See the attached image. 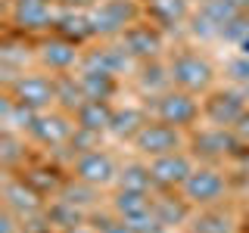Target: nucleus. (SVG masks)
<instances>
[{"label": "nucleus", "instance_id": "4be33fe9", "mask_svg": "<svg viewBox=\"0 0 249 233\" xmlns=\"http://www.w3.org/2000/svg\"><path fill=\"white\" fill-rule=\"evenodd\" d=\"M196 233H228V221L224 217H202L196 224Z\"/></svg>", "mask_w": 249, "mask_h": 233}, {"label": "nucleus", "instance_id": "423d86ee", "mask_svg": "<svg viewBox=\"0 0 249 233\" xmlns=\"http://www.w3.org/2000/svg\"><path fill=\"white\" fill-rule=\"evenodd\" d=\"M75 174H78V181H84L90 186H103V183H109L115 177V165H112V159H109L106 152L88 150L75 162Z\"/></svg>", "mask_w": 249, "mask_h": 233}, {"label": "nucleus", "instance_id": "0eeeda50", "mask_svg": "<svg viewBox=\"0 0 249 233\" xmlns=\"http://www.w3.org/2000/svg\"><path fill=\"white\" fill-rule=\"evenodd\" d=\"M156 112H159V118L165 124L181 128V124H190L199 115V106L190 93H165V97L159 100V106H156Z\"/></svg>", "mask_w": 249, "mask_h": 233}, {"label": "nucleus", "instance_id": "ddd939ff", "mask_svg": "<svg viewBox=\"0 0 249 233\" xmlns=\"http://www.w3.org/2000/svg\"><path fill=\"white\" fill-rule=\"evenodd\" d=\"M78 128L84 131H106L112 128V112L103 100H84L78 106Z\"/></svg>", "mask_w": 249, "mask_h": 233}, {"label": "nucleus", "instance_id": "2eb2a0df", "mask_svg": "<svg viewBox=\"0 0 249 233\" xmlns=\"http://www.w3.org/2000/svg\"><path fill=\"white\" fill-rule=\"evenodd\" d=\"M41 59L50 68H56V72H66V68L75 66L78 50H75V44H69V41H53V44L41 47Z\"/></svg>", "mask_w": 249, "mask_h": 233}, {"label": "nucleus", "instance_id": "20e7f679", "mask_svg": "<svg viewBox=\"0 0 249 233\" xmlns=\"http://www.w3.org/2000/svg\"><path fill=\"white\" fill-rule=\"evenodd\" d=\"M181 186H184V196L190 202H215L218 196H224V177L212 168L193 171Z\"/></svg>", "mask_w": 249, "mask_h": 233}, {"label": "nucleus", "instance_id": "f3484780", "mask_svg": "<svg viewBox=\"0 0 249 233\" xmlns=\"http://www.w3.org/2000/svg\"><path fill=\"white\" fill-rule=\"evenodd\" d=\"M81 87H84V93H88V100H106L109 90H112V75L88 68V72L81 75Z\"/></svg>", "mask_w": 249, "mask_h": 233}, {"label": "nucleus", "instance_id": "5701e85b", "mask_svg": "<svg viewBox=\"0 0 249 233\" xmlns=\"http://www.w3.org/2000/svg\"><path fill=\"white\" fill-rule=\"evenodd\" d=\"M231 75H233V81H240L243 87H249V59H233Z\"/></svg>", "mask_w": 249, "mask_h": 233}, {"label": "nucleus", "instance_id": "f257e3e1", "mask_svg": "<svg viewBox=\"0 0 249 233\" xmlns=\"http://www.w3.org/2000/svg\"><path fill=\"white\" fill-rule=\"evenodd\" d=\"M171 81L181 84L184 90H206L212 81V66L196 53H181L171 62Z\"/></svg>", "mask_w": 249, "mask_h": 233}, {"label": "nucleus", "instance_id": "bb28decb", "mask_svg": "<svg viewBox=\"0 0 249 233\" xmlns=\"http://www.w3.org/2000/svg\"><path fill=\"white\" fill-rule=\"evenodd\" d=\"M72 233H84V230H81V227H78V224H75V230H72Z\"/></svg>", "mask_w": 249, "mask_h": 233}, {"label": "nucleus", "instance_id": "9b49d317", "mask_svg": "<svg viewBox=\"0 0 249 233\" xmlns=\"http://www.w3.org/2000/svg\"><path fill=\"white\" fill-rule=\"evenodd\" d=\"M28 131L35 134L41 143H62L69 134H72V124L59 115H35V121L28 124Z\"/></svg>", "mask_w": 249, "mask_h": 233}, {"label": "nucleus", "instance_id": "a878e982", "mask_svg": "<svg viewBox=\"0 0 249 233\" xmlns=\"http://www.w3.org/2000/svg\"><path fill=\"white\" fill-rule=\"evenodd\" d=\"M240 44H243V53L249 56V37H246V41H240Z\"/></svg>", "mask_w": 249, "mask_h": 233}, {"label": "nucleus", "instance_id": "6ab92c4d", "mask_svg": "<svg viewBox=\"0 0 249 233\" xmlns=\"http://www.w3.org/2000/svg\"><path fill=\"white\" fill-rule=\"evenodd\" d=\"M59 31L62 34H75V37H84L90 34L93 25H90V16H75V13H66L59 19Z\"/></svg>", "mask_w": 249, "mask_h": 233}, {"label": "nucleus", "instance_id": "a211bd4d", "mask_svg": "<svg viewBox=\"0 0 249 233\" xmlns=\"http://www.w3.org/2000/svg\"><path fill=\"white\" fill-rule=\"evenodd\" d=\"M112 131L119 137H137L140 131H143V115H140L137 109H128V112H122V115H112Z\"/></svg>", "mask_w": 249, "mask_h": 233}, {"label": "nucleus", "instance_id": "f8f14e48", "mask_svg": "<svg viewBox=\"0 0 249 233\" xmlns=\"http://www.w3.org/2000/svg\"><path fill=\"white\" fill-rule=\"evenodd\" d=\"M115 208H119V215L128 224H134V221L150 215L153 205H150V199H146V190H131V186H124L119 196H115Z\"/></svg>", "mask_w": 249, "mask_h": 233}, {"label": "nucleus", "instance_id": "b1692460", "mask_svg": "<svg viewBox=\"0 0 249 233\" xmlns=\"http://www.w3.org/2000/svg\"><path fill=\"white\" fill-rule=\"evenodd\" d=\"M103 233H137V230L131 227L128 221H109L106 227H103Z\"/></svg>", "mask_w": 249, "mask_h": 233}, {"label": "nucleus", "instance_id": "6e6552de", "mask_svg": "<svg viewBox=\"0 0 249 233\" xmlns=\"http://www.w3.org/2000/svg\"><path fill=\"white\" fill-rule=\"evenodd\" d=\"M150 174H153V181H159V183H165V186H175V183H184L187 177L193 174V165H190V159H187V155L168 152V155L153 159Z\"/></svg>", "mask_w": 249, "mask_h": 233}, {"label": "nucleus", "instance_id": "412c9836", "mask_svg": "<svg viewBox=\"0 0 249 233\" xmlns=\"http://www.w3.org/2000/svg\"><path fill=\"white\" fill-rule=\"evenodd\" d=\"M153 13L165 22H178L184 16V0H153Z\"/></svg>", "mask_w": 249, "mask_h": 233}, {"label": "nucleus", "instance_id": "f03ea898", "mask_svg": "<svg viewBox=\"0 0 249 233\" xmlns=\"http://www.w3.org/2000/svg\"><path fill=\"white\" fill-rule=\"evenodd\" d=\"M137 150L153 155V159H159V155H168V152H178V146H181V134L175 131V124H143V131L134 137Z\"/></svg>", "mask_w": 249, "mask_h": 233}, {"label": "nucleus", "instance_id": "aec40b11", "mask_svg": "<svg viewBox=\"0 0 249 233\" xmlns=\"http://www.w3.org/2000/svg\"><path fill=\"white\" fill-rule=\"evenodd\" d=\"M6 199H10L13 208H25V212L37 208V196L31 190H25L22 183H10V186H6Z\"/></svg>", "mask_w": 249, "mask_h": 233}, {"label": "nucleus", "instance_id": "9d476101", "mask_svg": "<svg viewBox=\"0 0 249 233\" xmlns=\"http://www.w3.org/2000/svg\"><path fill=\"white\" fill-rule=\"evenodd\" d=\"M124 50H128L131 56H156V53L162 50V37L146 25L128 28L124 31Z\"/></svg>", "mask_w": 249, "mask_h": 233}, {"label": "nucleus", "instance_id": "4468645a", "mask_svg": "<svg viewBox=\"0 0 249 233\" xmlns=\"http://www.w3.org/2000/svg\"><path fill=\"white\" fill-rule=\"evenodd\" d=\"M53 10L47 0H16V22H22L25 28H44L50 25Z\"/></svg>", "mask_w": 249, "mask_h": 233}, {"label": "nucleus", "instance_id": "1a4fd4ad", "mask_svg": "<svg viewBox=\"0 0 249 233\" xmlns=\"http://www.w3.org/2000/svg\"><path fill=\"white\" fill-rule=\"evenodd\" d=\"M206 112H209V118L215 124H233V121L243 118L246 106H243V100H240L237 93H215V97L209 100Z\"/></svg>", "mask_w": 249, "mask_h": 233}, {"label": "nucleus", "instance_id": "393cba45", "mask_svg": "<svg viewBox=\"0 0 249 233\" xmlns=\"http://www.w3.org/2000/svg\"><path fill=\"white\" fill-rule=\"evenodd\" d=\"M233 6H237V10H249V0H231Z\"/></svg>", "mask_w": 249, "mask_h": 233}, {"label": "nucleus", "instance_id": "39448f33", "mask_svg": "<svg viewBox=\"0 0 249 233\" xmlns=\"http://www.w3.org/2000/svg\"><path fill=\"white\" fill-rule=\"evenodd\" d=\"M131 16H134V10H131L128 0H103L100 6H93L90 25L100 34H109V31H122L131 22Z\"/></svg>", "mask_w": 249, "mask_h": 233}, {"label": "nucleus", "instance_id": "7ed1b4c3", "mask_svg": "<svg viewBox=\"0 0 249 233\" xmlns=\"http://www.w3.org/2000/svg\"><path fill=\"white\" fill-rule=\"evenodd\" d=\"M56 100V84L44 75H25L16 81V103L25 109H44Z\"/></svg>", "mask_w": 249, "mask_h": 233}, {"label": "nucleus", "instance_id": "dca6fc26", "mask_svg": "<svg viewBox=\"0 0 249 233\" xmlns=\"http://www.w3.org/2000/svg\"><path fill=\"white\" fill-rule=\"evenodd\" d=\"M202 16H206L209 22H215L218 31H221L224 25H228V22L237 19L240 10L231 3V0H206V3H202Z\"/></svg>", "mask_w": 249, "mask_h": 233}]
</instances>
